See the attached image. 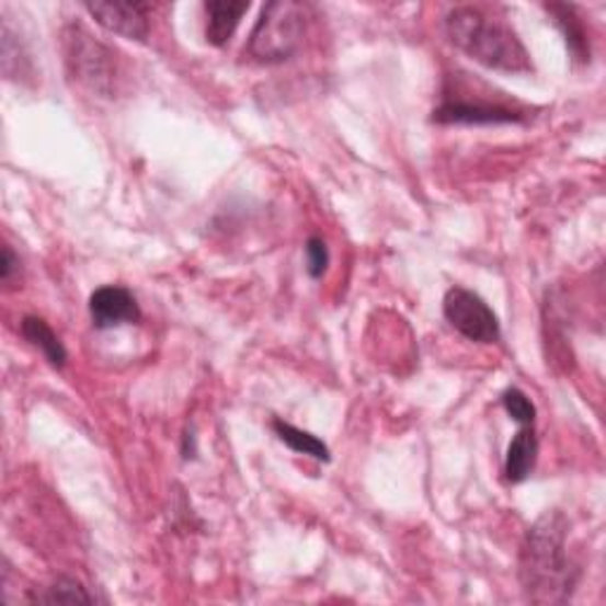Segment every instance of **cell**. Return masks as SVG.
Here are the masks:
<instances>
[{
	"mask_svg": "<svg viewBox=\"0 0 606 606\" xmlns=\"http://www.w3.org/2000/svg\"><path fill=\"white\" fill-rule=\"evenodd\" d=\"M567 519L547 512L526 530L519 550V581L524 595L534 604L569 602L579 583V567L567 550Z\"/></svg>",
	"mask_w": 606,
	"mask_h": 606,
	"instance_id": "cell-1",
	"label": "cell"
},
{
	"mask_svg": "<svg viewBox=\"0 0 606 606\" xmlns=\"http://www.w3.org/2000/svg\"><path fill=\"white\" fill-rule=\"evenodd\" d=\"M446 32L453 46L493 71L528 73L534 62L512 26L479 8L462 5L448 12Z\"/></svg>",
	"mask_w": 606,
	"mask_h": 606,
	"instance_id": "cell-2",
	"label": "cell"
},
{
	"mask_svg": "<svg viewBox=\"0 0 606 606\" xmlns=\"http://www.w3.org/2000/svg\"><path fill=\"white\" fill-rule=\"evenodd\" d=\"M304 32L306 8L294 0H273L261 10L247 43V55L261 65L287 62L301 48Z\"/></svg>",
	"mask_w": 606,
	"mask_h": 606,
	"instance_id": "cell-3",
	"label": "cell"
},
{
	"mask_svg": "<svg viewBox=\"0 0 606 606\" xmlns=\"http://www.w3.org/2000/svg\"><path fill=\"white\" fill-rule=\"evenodd\" d=\"M65 46H67V62L71 71L77 73V79L83 85L91 88V91L112 98L114 81H116L114 55L81 26L67 28Z\"/></svg>",
	"mask_w": 606,
	"mask_h": 606,
	"instance_id": "cell-4",
	"label": "cell"
},
{
	"mask_svg": "<svg viewBox=\"0 0 606 606\" xmlns=\"http://www.w3.org/2000/svg\"><path fill=\"white\" fill-rule=\"evenodd\" d=\"M443 316L469 342L495 344L500 339V320L493 308L471 289L450 287L443 297Z\"/></svg>",
	"mask_w": 606,
	"mask_h": 606,
	"instance_id": "cell-5",
	"label": "cell"
},
{
	"mask_svg": "<svg viewBox=\"0 0 606 606\" xmlns=\"http://www.w3.org/2000/svg\"><path fill=\"white\" fill-rule=\"evenodd\" d=\"M432 119L436 124L448 126H491V124H522L526 112L512 110L500 102L471 100L465 95H446L441 105L434 110Z\"/></svg>",
	"mask_w": 606,
	"mask_h": 606,
	"instance_id": "cell-6",
	"label": "cell"
},
{
	"mask_svg": "<svg viewBox=\"0 0 606 606\" xmlns=\"http://www.w3.org/2000/svg\"><path fill=\"white\" fill-rule=\"evenodd\" d=\"M85 10L91 18L107 32L124 36L128 41L145 43L150 36V5L145 3H119V0H110V3H85Z\"/></svg>",
	"mask_w": 606,
	"mask_h": 606,
	"instance_id": "cell-7",
	"label": "cell"
},
{
	"mask_svg": "<svg viewBox=\"0 0 606 606\" xmlns=\"http://www.w3.org/2000/svg\"><path fill=\"white\" fill-rule=\"evenodd\" d=\"M88 310H91V318L98 330H112V328H122V324H133L142 316L136 297H133L126 287H116V285L95 289L91 294V301H88Z\"/></svg>",
	"mask_w": 606,
	"mask_h": 606,
	"instance_id": "cell-8",
	"label": "cell"
},
{
	"mask_svg": "<svg viewBox=\"0 0 606 606\" xmlns=\"http://www.w3.org/2000/svg\"><path fill=\"white\" fill-rule=\"evenodd\" d=\"M247 10H249L247 0H209V3H204L206 41L216 48H224L235 36V32H238Z\"/></svg>",
	"mask_w": 606,
	"mask_h": 606,
	"instance_id": "cell-9",
	"label": "cell"
},
{
	"mask_svg": "<svg viewBox=\"0 0 606 606\" xmlns=\"http://www.w3.org/2000/svg\"><path fill=\"white\" fill-rule=\"evenodd\" d=\"M538 462V436L534 424L522 426L510 441L505 455V479L510 483H524Z\"/></svg>",
	"mask_w": 606,
	"mask_h": 606,
	"instance_id": "cell-10",
	"label": "cell"
},
{
	"mask_svg": "<svg viewBox=\"0 0 606 606\" xmlns=\"http://www.w3.org/2000/svg\"><path fill=\"white\" fill-rule=\"evenodd\" d=\"M545 10L552 14L554 24L561 28V34L567 38V48L575 62H590V38L585 22L579 14V8L567 3H547Z\"/></svg>",
	"mask_w": 606,
	"mask_h": 606,
	"instance_id": "cell-11",
	"label": "cell"
},
{
	"mask_svg": "<svg viewBox=\"0 0 606 606\" xmlns=\"http://www.w3.org/2000/svg\"><path fill=\"white\" fill-rule=\"evenodd\" d=\"M22 336L26 339L28 344L36 346L53 367H65L67 348L60 342V336L53 332V328L46 320L38 318V316H26L22 320Z\"/></svg>",
	"mask_w": 606,
	"mask_h": 606,
	"instance_id": "cell-12",
	"label": "cell"
},
{
	"mask_svg": "<svg viewBox=\"0 0 606 606\" xmlns=\"http://www.w3.org/2000/svg\"><path fill=\"white\" fill-rule=\"evenodd\" d=\"M273 432L294 453L313 457V460H318V462H330V448L324 446L318 436L308 434V432H304V428L294 426L289 422H283V420H273Z\"/></svg>",
	"mask_w": 606,
	"mask_h": 606,
	"instance_id": "cell-13",
	"label": "cell"
},
{
	"mask_svg": "<svg viewBox=\"0 0 606 606\" xmlns=\"http://www.w3.org/2000/svg\"><path fill=\"white\" fill-rule=\"evenodd\" d=\"M36 604H93V595L73 579H57L50 587L43 590L41 595H34Z\"/></svg>",
	"mask_w": 606,
	"mask_h": 606,
	"instance_id": "cell-14",
	"label": "cell"
},
{
	"mask_svg": "<svg viewBox=\"0 0 606 606\" xmlns=\"http://www.w3.org/2000/svg\"><path fill=\"white\" fill-rule=\"evenodd\" d=\"M502 408L507 410V415L522 426L536 424V405L522 389H507L502 393Z\"/></svg>",
	"mask_w": 606,
	"mask_h": 606,
	"instance_id": "cell-15",
	"label": "cell"
},
{
	"mask_svg": "<svg viewBox=\"0 0 606 606\" xmlns=\"http://www.w3.org/2000/svg\"><path fill=\"white\" fill-rule=\"evenodd\" d=\"M330 265V249L322 238H310L306 242V271L313 279H320L328 273Z\"/></svg>",
	"mask_w": 606,
	"mask_h": 606,
	"instance_id": "cell-16",
	"label": "cell"
},
{
	"mask_svg": "<svg viewBox=\"0 0 606 606\" xmlns=\"http://www.w3.org/2000/svg\"><path fill=\"white\" fill-rule=\"evenodd\" d=\"M18 271H20V259L14 256L12 247L3 244V259H0V279L8 285V283H12V277Z\"/></svg>",
	"mask_w": 606,
	"mask_h": 606,
	"instance_id": "cell-17",
	"label": "cell"
}]
</instances>
